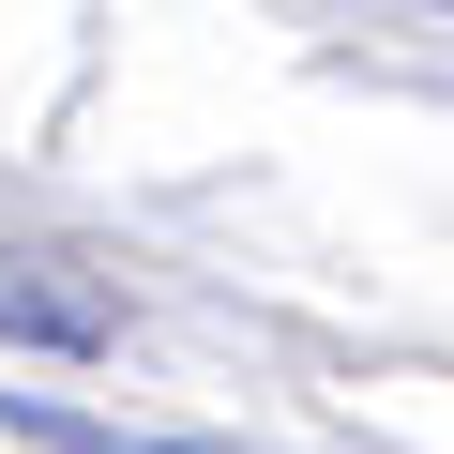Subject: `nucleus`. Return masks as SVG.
Instances as JSON below:
<instances>
[{"label": "nucleus", "mask_w": 454, "mask_h": 454, "mask_svg": "<svg viewBox=\"0 0 454 454\" xmlns=\"http://www.w3.org/2000/svg\"><path fill=\"white\" fill-rule=\"evenodd\" d=\"M0 318H16V333H61V348H76V333H106L91 303H46V288H16V273H0Z\"/></svg>", "instance_id": "nucleus-1"}]
</instances>
